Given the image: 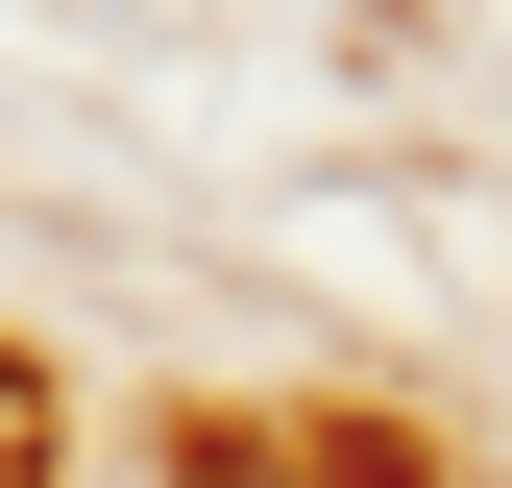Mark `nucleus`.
<instances>
[{
	"label": "nucleus",
	"instance_id": "nucleus-1",
	"mask_svg": "<svg viewBox=\"0 0 512 488\" xmlns=\"http://www.w3.org/2000/svg\"><path fill=\"white\" fill-rule=\"evenodd\" d=\"M0 488H25V391H0Z\"/></svg>",
	"mask_w": 512,
	"mask_h": 488
}]
</instances>
